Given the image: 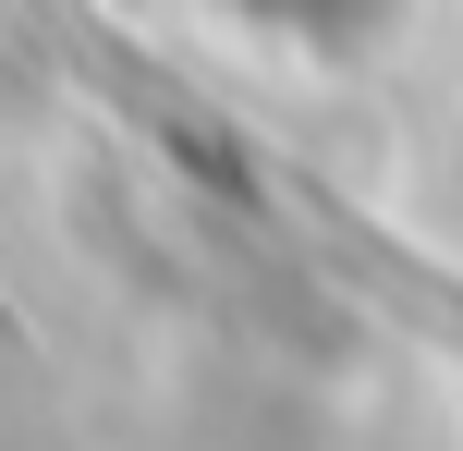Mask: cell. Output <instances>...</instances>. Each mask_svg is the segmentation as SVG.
<instances>
[{
	"instance_id": "1",
	"label": "cell",
	"mask_w": 463,
	"mask_h": 451,
	"mask_svg": "<svg viewBox=\"0 0 463 451\" xmlns=\"http://www.w3.org/2000/svg\"><path fill=\"white\" fill-rule=\"evenodd\" d=\"M0 330H13V317H0Z\"/></svg>"
}]
</instances>
